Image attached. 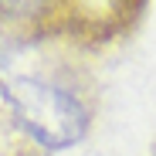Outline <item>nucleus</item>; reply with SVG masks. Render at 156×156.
I'll list each match as a JSON object with an SVG mask.
<instances>
[{
  "label": "nucleus",
  "mask_w": 156,
  "mask_h": 156,
  "mask_svg": "<svg viewBox=\"0 0 156 156\" xmlns=\"http://www.w3.org/2000/svg\"><path fill=\"white\" fill-rule=\"evenodd\" d=\"M0 95L10 105L17 126L48 149L71 146L88 126V109L82 105V98L51 78H37V75L14 78L0 88Z\"/></svg>",
  "instance_id": "obj_1"
}]
</instances>
